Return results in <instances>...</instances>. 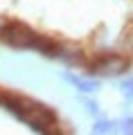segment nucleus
<instances>
[{"instance_id": "f257e3e1", "label": "nucleus", "mask_w": 133, "mask_h": 135, "mask_svg": "<svg viewBox=\"0 0 133 135\" xmlns=\"http://www.w3.org/2000/svg\"><path fill=\"white\" fill-rule=\"evenodd\" d=\"M0 41L14 50H32L36 41V32L20 20H5L0 23Z\"/></svg>"}, {"instance_id": "f03ea898", "label": "nucleus", "mask_w": 133, "mask_h": 135, "mask_svg": "<svg viewBox=\"0 0 133 135\" xmlns=\"http://www.w3.org/2000/svg\"><path fill=\"white\" fill-rule=\"evenodd\" d=\"M129 65H131V61L126 56L106 52V54L95 56L93 61H88L86 70H88L90 77H120V74H124L129 70Z\"/></svg>"}, {"instance_id": "7ed1b4c3", "label": "nucleus", "mask_w": 133, "mask_h": 135, "mask_svg": "<svg viewBox=\"0 0 133 135\" xmlns=\"http://www.w3.org/2000/svg\"><path fill=\"white\" fill-rule=\"evenodd\" d=\"M36 52H41L43 56H50V59H59V54H61L63 50V43L57 38H52V36H43V34H36V41H34V47Z\"/></svg>"}, {"instance_id": "20e7f679", "label": "nucleus", "mask_w": 133, "mask_h": 135, "mask_svg": "<svg viewBox=\"0 0 133 135\" xmlns=\"http://www.w3.org/2000/svg\"><path fill=\"white\" fill-rule=\"evenodd\" d=\"M59 61H63L66 65H75V68H86V63H88V59H86V54L81 52V50L77 47H68V45H63L61 54H59Z\"/></svg>"}, {"instance_id": "39448f33", "label": "nucleus", "mask_w": 133, "mask_h": 135, "mask_svg": "<svg viewBox=\"0 0 133 135\" xmlns=\"http://www.w3.org/2000/svg\"><path fill=\"white\" fill-rule=\"evenodd\" d=\"M66 81H70L72 86H77L81 92H95V90H99V81L93 79V77L84 79V77H77V74H70V72H68V74H66Z\"/></svg>"}, {"instance_id": "423d86ee", "label": "nucleus", "mask_w": 133, "mask_h": 135, "mask_svg": "<svg viewBox=\"0 0 133 135\" xmlns=\"http://www.w3.org/2000/svg\"><path fill=\"white\" fill-rule=\"evenodd\" d=\"M115 133H117V122L99 119L95 126H93V133L90 135H115Z\"/></svg>"}, {"instance_id": "0eeeda50", "label": "nucleus", "mask_w": 133, "mask_h": 135, "mask_svg": "<svg viewBox=\"0 0 133 135\" xmlns=\"http://www.w3.org/2000/svg\"><path fill=\"white\" fill-rule=\"evenodd\" d=\"M117 133H122V135H133V117H126V119L117 122Z\"/></svg>"}, {"instance_id": "6e6552de", "label": "nucleus", "mask_w": 133, "mask_h": 135, "mask_svg": "<svg viewBox=\"0 0 133 135\" xmlns=\"http://www.w3.org/2000/svg\"><path fill=\"white\" fill-rule=\"evenodd\" d=\"M122 92H124L126 99H133V77H129V79L122 81Z\"/></svg>"}, {"instance_id": "1a4fd4ad", "label": "nucleus", "mask_w": 133, "mask_h": 135, "mask_svg": "<svg viewBox=\"0 0 133 135\" xmlns=\"http://www.w3.org/2000/svg\"><path fill=\"white\" fill-rule=\"evenodd\" d=\"M84 106H86V110L90 113V115H99V106H97V101H90V99H84Z\"/></svg>"}]
</instances>
